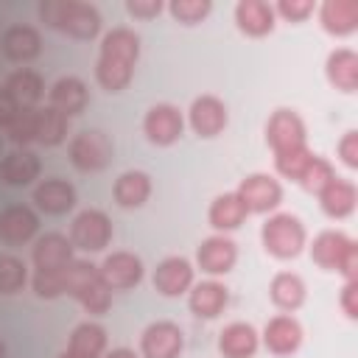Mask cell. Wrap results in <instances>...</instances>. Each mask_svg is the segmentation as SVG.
<instances>
[{"label": "cell", "mask_w": 358, "mask_h": 358, "mask_svg": "<svg viewBox=\"0 0 358 358\" xmlns=\"http://www.w3.org/2000/svg\"><path fill=\"white\" fill-rule=\"evenodd\" d=\"M140 56V36L137 31L117 25L112 31L103 34L101 39V53L95 62V78L106 92H120L131 76H134V64Z\"/></svg>", "instance_id": "obj_1"}, {"label": "cell", "mask_w": 358, "mask_h": 358, "mask_svg": "<svg viewBox=\"0 0 358 358\" xmlns=\"http://www.w3.org/2000/svg\"><path fill=\"white\" fill-rule=\"evenodd\" d=\"M355 201H358L355 185H352L350 179H341V176H336V179L319 193L322 213L330 215V218H347V215L355 210Z\"/></svg>", "instance_id": "obj_30"}, {"label": "cell", "mask_w": 358, "mask_h": 358, "mask_svg": "<svg viewBox=\"0 0 358 358\" xmlns=\"http://www.w3.org/2000/svg\"><path fill=\"white\" fill-rule=\"evenodd\" d=\"M235 193L249 213H271L282 201V187L271 173H249L246 179H241Z\"/></svg>", "instance_id": "obj_10"}, {"label": "cell", "mask_w": 358, "mask_h": 358, "mask_svg": "<svg viewBox=\"0 0 358 358\" xmlns=\"http://www.w3.org/2000/svg\"><path fill=\"white\" fill-rule=\"evenodd\" d=\"M310 159H313V151L305 145V148H299V151H288V154L274 157V168H277L285 179L299 182V176H302V171L308 168V162H310Z\"/></svg>", "instance_id": "obj_39"}, {"label": "cell", "mask_w": 358, "mask_h": 358, "mask_svg": "<svg viewBox=\"0 0 358 358\" xmlns=\"http://www.w3.org/2000/svg\"><path fill=\"white\" fill-rule=\"evenodd\" d=\"M355 296H358V280H347L344 288H341V308L350 319L358 316V305H355Z\"/></svg>", "instance_id": "obj_44"}, {"label": "cell", "mask_w": 358, "mask_h": 358, "mask_svg": "<svg viewBox=\"0 0 358 358\" xmlns=\"http://www.w3.org/2000/svg\"><path fill=\"white\" fill-rule=\"evenodd\" d=\"M64 294L76 296L87 313H106L112 305V291L106 288L98 266L90 260H70L64 268Z\"/></svg>", "instance_id": "obj_3"}, {"label": "cell", "mask_w": 358, "mask_h": 358, "mask_svg": "<svg viewBox=\"0 0 358 358\" xmlns=\"http://www.w3.org/2000/svg\"><path fill=\"white\" fill-rule=\"evenodd\" d=\"M34 201L48 215H64L76 207V187L62 176H50L34 187Z\"/></svg>", "instance_id": "obj_21"}, {"label": "cell", "mask_w": 358, "mask_h": 358, "mask_svg": "<svg viewBox=\"0 0 358 358\" xmlns=\"http://www.w3.org/2000/svg\"><path fill=\"white\" fill-rule=\"evenodd\" d=\"M336 148H338V157L347 168H358V131L355 129L344 131V137L338 140Z\"/></svg>", "instance_id": "obj_42"}, {"label": "cell", "mask_w": 358, "mask_h": 358, "mask_svg": "<svg viewBox=\"0 0 358 358\" xmlns=\"http://www.w3.org/2000/svg\"><path fill=\"white\" fill-rule=\"evenodd\" d=\"M17 112H20V103L0 87V129H8V123L14 120Z\"/></svg>", "instance_id": "obj_45"}, {"label": "cell", "mask_w": 358, "mask_h": 358, "mask_svg": "<svg viewBox=\"0 0 358 358\" xmlns=\"http://www.w3.org/2000/svg\"><path fill=\"white\" fill-rule=\"evenodd\" d=\"M274 20H277L274 6H268L266 0H241L235 6V22L249 36H266V34H271Z\"/></svg>", "instance_id": "obj_24"}, {"label": "cell", "mask_w": 358, "mask_h": 358, "mask_svg": "<svg viewBox=\"0 0 358 358\" xmlns=\"http://www.w3.org/2000/svg\"><path fill=\"white\" fill-rule=\"evenodd\" d=\"M322 28L333 36H347L358 28V0H324L319 8Z\"/></svg>", "instance_id": "obj_27"}, {"label": "cell", "mask_w": 358, "mask_h": 358, "mask_svg": "<svg viewBox=\"0 0 358 358\" xmlns=\"http://www.w3.org/2000/svg\"><path fill=\"white\" fill-rule=\"evenodd\" d=\"M185 350V336L179 324L159 319L151 322L140 336V352L143 358H179Z\"/></svg>", "instance_id": "obj_9"}, {"label": "cell", "mask_w": 358, "mask_h": 358, "mask_svg": "<svg viewBox=\"0 0 358 358\" xmlns=\"http://www.w3.org/2000/svg\"><path fill=\"white\" fill-rule=\"evenodd\" d=\"M67 157L70 162L81 171V173H95L103 171L112 157H115V143L109 140V134H103L101 129H84L78 131L70 145H67Z\"/></svg>", "instance_id": "obj_6"}, {"label": "cell", "mask_w": 358, "mask_h": 358, "mask_svg": "<svg viewBox=\"0 0 358 358\" xmlns=\"http://www.w3.org/2000/svg\"><path fill=\"white\" fill-rule=\"evenodd\" d=\"M3 90L20 103V106H36V101L45 95V81L36 70L31 67H17L14 73H8Z\"/></svg>", "instance_id": "obj_31"}, {"label": "cell", "mask_w": 358, "mask_h": 358, "mask_svg": "<svg viewBox=\"0 0 358 358\" xmlns=\"http://www.w3.org/2000/svg\"><path fill=\"white\" fill-rule=\"evenodd\" d=\"M112 241V221L103 210H81L70 224V243L81 252H103Z\"/></svg>", "instance_id": "obj_7"}, {"label": "cell", "mask_w": 358, "mask_h": 358, "mask_svg": "<svg viewBox=\"0 0 358 358\" xmlns=\"http://www.w3.org/2000/svg\"><path fill=\"white\" fill-rule=\"evenodd\" d=\"M36 112L39 106H20V112L8 123L6 134L17 148H28V143L36 140Z\"/></svg>", "instance_id": "obj_35"}, {"label": "cell", "mask_w": 358, "mask_h": 358, "mask_svg": "<svg viewBox=\"0 0 358 358\" xmlns=\"http://www.w3.org/2000/svg\"><path fill=\"white\" fill-rule=\"evenodd\" d=\"M168 11L182 22V25H196L201 22L210 11H213V3L210 0H173L168 6Z\"/></svg>", "instance_id": "obj_38"}, {"label": "cell", "mask_w": 358, "mask_h": 358, "mask_svg": "<svg viewBox=\"0 0 358 358\" xmlns=\"http://www.w3.org/2000/svg\"><path fill=\"white\" fill-rule=\"evenodd\" d=\"M0 48L6 53V59L17 62V64H25L31 59L39 56L42 50V36L34 25H25V22H17V25H8L3 31V39H0Z\"/></svg>", "instance_id": "obj_20"}, {"label": "cell", "mask_w": 358, "mask_h": 358, "mask_svg": "<svg viewBox=\"0 0 358 358\" xmlns=\"http://www.w3.org/2000/svg\"><path fill=\"white\" fill-rule=\"evenodd\" d=\"M324 73L336 90L355 92L358 90V56H355V50H350V48L330 50L327 62H324Z\"/></svg>", "instance_id": "obj_25"}, {"label": "cell", "mask_w": 358, "mask_h": 358, "mask_svg": "<svg viewBox=\"0 0 358 358\" xmlns=\"http://www.w3.org/2000/svg\"><path fill=\"white\" fill-rule=\"evenodd\" d=\"M187 120L199 137H218L229 123V112L221 98L199 95V98H193V103L187 109Z\"/></svg>", "instance_id": "obj_12"}, {"label": "cell", "mask_w": 358, "mask_h": 358, "mask_svg": "<svg viewBox=\"0 0 358 358\" xmlns=\"http://www.w3.org/2000/svg\"><path fill=\"white\" fill-rule=\"evenodd\" d=\"M151 282L162 296H179L193 285V266L182 255L162 257L151 274Z\"/></svg>", "instance_id": "obj_16"}, {"label": "cell", "mask_w": 358, "mask_h": 358, "mask_svg": "<svg viewBox=\"0 0 358 358\" xmlns=\"http://www.w3.org/2000/svg\"><path fill=\"white\" fill-rule=\"evenodd\" d=\"M263 344L274 355H291L302 344V324L288 313H277L263 327Z\"/></svg>", "instance_id": "obj_18"}, {"label": "cell", "mask_w": 358, "mask_h": 358, "mask_svg": "<svg viewBox=\"0 0 358 358\" xmlns=\"http://www.w3.org/2000/svg\"><path fill=\"white\" fill-rule=\"evenodd\" d=\"M56 358H78V355H73V352H67V350H62Z\"/></svg>", "instance_id": "obj_47"}, {"label": "cell", "mask_w": 358, "mask_h": 358, "mask_svg": "<svg viewBox=\"0 0 358 358\" xmlns=\"http://www.w3.org/2000/svg\"><path fill=\"white\" fill-rule=\"evenodd\" d=\"M333 179H336V168H333L324 157L313 154V159L308 162V168H305L302 176H299V185H302L308 193H316V196H319Z\"/></svg>", "instance_id": "obj_36"}, {"label": "cell", "mask_w": 358, "mask_h": 358, "mask_svg": "<svg viewBox=\"0 0 358 358\" xmlns=\"http://www.w3.org/2000/svg\"><path fill=\"white\" fill-rule=\"evenodd\" d=\"M0 151H3V137H0Z\"/></svg>", "instance_id": "obj_49"}, {"label": "cell", "mask_w": 358, "mask_h": 358, "mask_svg": "<svg viewBox=\"0 0 358 358\" xmlns=\"http://www.w3.org/2000/svg\"><path fill=\"white\" fill-rule=\"evenodd\" d=\"M48 98H50V106L53 109H59L62 115L70 117V115L84 112V106L90 101V92H87V84L78 76H62L48 90Z\"/></svg>", "instance_id": "obj_23"}, {"label": "cell", "mask_w": 358, "mask_h": 358, "mask_svg": "<svg viewBox=\"0 0 358 358\" xmlns=\"http://www.w3.org/2000/svg\"><path fill=\"white\" fill-rule=\"evenodd\" d=\"M268 296L280 310H296L305 302V282L294 271H280L271 277Z\"/></svg>", "instance_id": "obj_33"}, {"label": "cell", "mask_w": 358, "mask_h": 358, "mask_svg": "<svg viewBox=\"0 0 358 358\" xmlns=\"http://www.w3.org/2000/svg\"><path fill=\"white\" fill-rule=\"evenodd\" d=\"M185 117L173 103H154L143 117V131L154 145H171L182 137Z\"/></svg>", "instance_id": "obj_11"}, {"label": "cell", "mask_w": 358, "mask_h": 358, "mask_svg": "<svg viewBox=\"0 0 358 358\" xmlns=\"http://www.w3.org/2000/svg\"><path fill=\"white\" fill-rule=\"evenodd\" d=\"M103 358H137V352L129 350V347H115V350H109Z\"/></svg>", "instance_id": "obj_46"}, {"label": "cell", "mask_w": 358, "mask_h": 358, "mask_svg": "<svg viewBox=\"0 0 358 358\" xmlns=\"http://www.w3.org/2000/svg\"><path fill=\"white\" fill-rule=\"evenodd\" d=\"M126 11L131 17H143V20H151L162 11V3L159 0H129L126 3Z\"/></svg>", "instance_id": "obj_43"}, {"label": "cell", "mask_w": 358, "mask_h": 358, "mask_svg": "<svg viewBox=\"0 0 358 358\" xmlns=\"http://www.w3.org/2000/svg\"><path fill=\"white\" fill-rule=\"evenodd\" d=\"M42 171L39 157L31 148H14L0 159V179L11 187H22L31 185Z\"/></svg>", "instance_id": "obj_22"}, {"label": "cell", "mask_w": 358, "mask_h": 358, "mask_svg": "<svg viewBox=\"0 0 358 358\" xmlns=\"http://www.w3.org/2000/svg\"><path fill=\"white\" fill-rule=\"evenodd\" d=\"M103 347H106V330L98 322H81L73 327L64 350L78 358H101Z\"/></svg>", "instance_id": "obj_32"}, {"label": "cell", "mask_w": 358, "mask_h": 358, "mask_svg": "<svg viewBox=\"0 0 358 358\" xmlns=\"http://www.w3.org/2000/svg\"><path fill=\"white\" fill-rule=\"evenodd\" d=\"M310 260L324 271H341L347 280L358 274V246L338 229H324L310 243Z\"/></svg>", "instance_id": "obj_4"}, {"label": "cell", "mask_w": 358, "mask_h": 358, "mask_svg": "<svg viewBox=\"0 0 358 358\" xmlns=\"http://www.w3.org/2000/svg\"><path fill=\"white\" fill-rule=\"evenodd\" d=\"M218 350L224 358H252L257 352V330L249 322H232L218 333Z\"/></svg>", "instance_id": "obj_28"}, {"label": "cell", "mask_w": 358, "mask_h": 358, "mask_svg": "<svg viewBox=\"0 0 358 358\" xmlns=\"http://www.w3.org/2000/svg\"><path fill=\"white\" fill-rule=\"evenodd\" d=\"M36 14L48 28L76 39H92L101 31V11L84 0H42Z\"/></svg>", "instance_id": "obj_2"}, {"label": "cell", "mask_w": 358, "mask_h": 358, "mask_svg": "<svg viewBox=\"0 0 358 358\" xmlns=\"http://www.w3.org/2000/svg\"><path fill=\"white\" fill-rule=\"evenodd\" d=\"M249 210L246 204L241 201V196L232 190V193H221L210 201V210H207V221L213 229H218L221 235L229 232V229H238L243 221H246Z\"/></svg>", "instance_id": "obj_26"}, {"label": "cell", "mask_w": 358, "mask_h": 358, "mask_svg": "<svg viewBox=\"0 0 358 358\" xmlns=\"http://www.w3.org/2000/svg\"><path fill=\"white\" fill-rule=\"evenodd\" d=\"M305 227L294 213H274L260 227L263 249L277 260H291L305 249Z\"/></svg>", "instance_id": "obj_5"}, {"label": "cell", "mask_w": 358, "mask_h": 358, "mask_svg": "<svg viewBox=\"0 0 358 358\" xmlns=\"http://www.w3.org/2000/svg\"><path fill=\"white\" fill-rule=\"evenodd\" d=\"M109 291H129L143 280V260L134 252H112L98 266Z\"/></svg>", "instance_id": "obj_14"}, {"label": "cell", "mask_w": 358, "mask_h": 358, "mask_svg": "<svg viewBox=\"0 0 358 358\" xmlns=\"http://www.w3.org/2000/svg\"><path fill=\"white\" fill-rule=\"evenodd\" d=\"M229 305V291L224 282L218 280H201L196 285H190V296H187V308L193 316L199 319H215L224 313V308Z\"/></svg>", "instance_id": "obj_19"}, {"label": "cell", "mask_w": 358, "mask_h": 358, "mask_svg": "<svg viewBox=\"0 0 358 358\" xmlns=\"http://www.w3.org/2000/svg\"><path fill=\"white\" fill-rule=\"evenodd\" d=\"M28 280V268L17 255H0V294H17Z\"/></svg>", "instance_id": "obj_37"}, {"label": "cell", "mask_w": 358, "mask_h": 358, "mask_svg": "<svg viewBox=\"0 0 358 358\" xmlns=\"http://www.w3.org/2000/svg\"><path fill=\"white\" fill-rule=\"evenodd\" d=\"M34 294L42 299H56L64 294V271H34Z\"/></svg>", "instance_id": "obj_40"}, {"label": "cell", "mask_w": 358, "mask_h": 358, "mask_svg": "<svg viewBox=\"0 0 358 358\" xmlns=\"http://www.w3.org/2000/svg\"><path fill=\"white\" fill-rule=\"evenodd\" d=\"M305 123L294 109H274L266 123V143L271 145L274 157L305 148Z\"/></svg>", "instance_id": "obj_8"}, {"label": "cell", "mask_w": 358, "mask_h": 358, "mask_svg": "<svg viewBox=\"0 0 358 358\" xmlns=\"http://www.w3.org/2000/svg\"><path fill=\"white\" fill-rule=\"evenodd\" d=\"M235 260H238V243H235L232 238L221 235V232L204 238V241L199 243V249H196V263H199V268H201L204 274H210V277H218V274L232 271Z\"/></svg>", "instance_id": "obj_13"}, {"label": "cell", "mask_w": 358, "mask_h": 358, "mask_svg": "<svg viewBox=\"0 0 358 358\" xmlns=\"http://www.w3.org/2000/svg\"><path fill=\"white\" fill-rule=\"evenodd\" d=\"M112 196L120 207H129V210L143 207L151 196V176L145 171H137V168L123 171L112 185Z\"/></svg>", "instance_id": "obj_29"}, {"label": "cell", "mask_w": 358, "mask_h": 358, "mask_svg": "<svg viewBox=\"0 0 358 358\" xmlns=\"http://www.w3.org/2000/svg\"><path fill=\"white\" fill-rule=\"evenodd\" d=\"M39 229V215L28 204H8L0 210V241L8 246H22L28 243Z\"/></svg>", "instance_id": "obj_17"}, {"label": "cell", "mask_w": 358, "mask_h": 358, "mask_svg": "<svg viewBox=\"0 0 358 358\" xmlns=\"http://www.w3.org/2000/svg\"><path fill=\"white\" fill-rule=\"evenodd\" d=\"M67 115H62L59 109H53L50 103L48 106H39L36 112V143L42 145H59L64 143L67 137Z\"/></svg>", "instance_id": "obj_34"}, {"label": "cell", "mask_w": 358, "mask_h": 358, "mask_svg": "<svg viewBox=\"0 0 358 358\" xmlns=\"http://www.w3.org/2000/svg\"><path fill=\"white\" fill-rule=\"evenodd\" d=\"M310 11H313V3H310V0H280V3L274 6V14H280V17L291 20V22L305 20Z\"/></svg>", "instance_id": "obj_41"}, {"label": "cell", "mask_w": 358, "mask_h": 358, "mask_svg": "<svg viewBox=\"0 0 358 358\" xmlns=\"http://www.w3.org/2000/svg\"><path fill=\"white\" fill-rule=\"evenodd\" d=\"M31 260L36 271H64L73 260V243L62 232H45L36 238Z\"/></svg>", "instance_id": "obj_15"}, {"label": "cell", "mask_w": 358, "mask_h": 358, "mask_svg": "<svg viewBox=\"0 0 358 358\" xmlns=\"http://www.w3.org/2000/svg\"><path fill=\"white\" fill-rule=\"evenodd\" d=\"M0 358H6V341L0 338Z\"/></svg>", "instance_id": "obj_48"}]
</instances>
